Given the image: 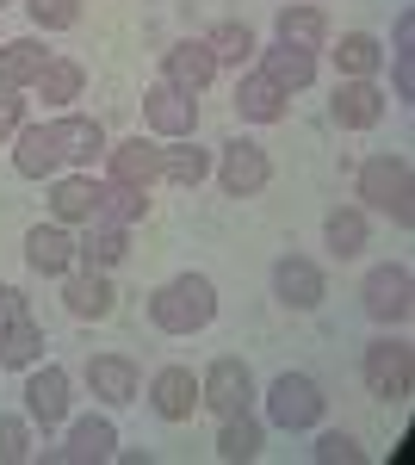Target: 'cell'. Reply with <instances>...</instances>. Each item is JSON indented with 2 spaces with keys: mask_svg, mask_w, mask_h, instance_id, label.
Here are the masks:
<instances>
[{
  "mask_svg": "<svg viewBox=\"0 0 415 465\" xmlns=\"http://www.w3.org/2000/svg\"><path fill=\"white\" fill-rule=\"evenodd\" d=\"M217 317V280L211 273H173L149 292V322L162 335H199Z\"/></svg>",
  "mask_w": 415,
  "mask_h": 465,
  "instance_id": "1",
  "label": "cell"
},
{
  "mask_svg": "<svg viewBox=\"0 0 415 465\" xmlns=\"http://www.w3.org/2000/svg\"><path fill=\"white\" fill-rule=\"evenodd\" d=\"M360 212H379V217H390L397 230H410L415 223V168H410V155L384 149V155H372V162H360Z\"/></svg>",
  "mask_w": 415,
  "mask_h": 465,
  "instance_id": "2",
  "label": "cell"
},
{
  "mask_svg": "<svg viewBox=\"0 0 415 465\" xmlns=\"http://www.w3.org/2000/svg\"><path fill=\"white\" fill-rule=\"evenodd\" d=\"M360 379H366V391L379 397V403H410V391H415V348L397 335V329H384L379 341L366 348V360H360Z\"/></svg>",
  "mask_w": 415,
  "mask_h": 465,
  "instance_id": "3",
  "label": "cell"
},
{
  "mask_svg": "<svg viewBox=\"0 0 415 465\" xmlns=\"http://www.w3.org/2000/svg\"><path fill=\"white\" fill-rule=\"evenodd\" d=\"M322 410H329V397H322V385L311 372H279L267 385V429L311 434V429H322Z\"/></svg>",
  "mask_w": 415,
  "mask_h": 465,
  "instance_id": "4",
  "label": "cell"
},
{
  "mask_svg": "<svg viewBox=\"0 0 415 465\" xmlns=\"http://www.w3.org/2000/svg\"><path fill=\"white\" fill-rule=\"evenodd\" d=\"M360 311L379 322V329H403L415 317V273L410 261H384L360 280Z\"/></svg>",
  "mask_w": 415,
  "mask_h": 465,
  "instance_id": "5",
  "label": "cell"
},
{
  "mask_svg": "<svg viewBox=\"0 0 415 465\" xmlns=\"http://www.w3.org/2000/svg\"><path fill=\"white\" fill-rule=\"evenodd\" d=\"M254 372H248V360L236 354H217L199 372V410H211V416H236V410H254Z\"/></svg>",
  "mask_w": 415,
  "mask_h": 465,
  "instance_id": "6",
  "label": "cell"
},
{
  "mask_svg": "<svg viewBox=\"0 0 415 465\" xmlns=\"http://www.w3.org/2000/svg\"><path fill=\"white\" fill-rule=\"evenodd\" d=\"M69 403H74L69 366H56V360L25 366V416H32V429H63L69 422Z\"/></svg>",
  "mask_w": 415,
  "mask_h": 465,
  "instance_id": "7",
  "label": "cell"
},
{
  "mask_svg": "<svg viewBox=\"0 0 415 465\" xmlns=\"http://www.w3.org/2000/svg\"><path fill=\"white\" fill-rule=\"evenodd\" d=\"M211 174H217V186L230 199H254L273 180V162H267V149L254 143V137H230V143L211 155Z\"/></svg>",
  "mask_w": 415,
  "mask_h": 465,
  "instance_id": "8",
  "label": "cell"
},
{
  "mask_svg": "<svg viewBox=\"0 0 415 465\" xmlns=\"http://www.w3.org/2000/svg\"><path fill=\"white\" fill-rule=\"evenodd\" d=\"M143 131L155 143H173V137H193L199 131V94H180L168 81L143 87Z\"/></svg>",
  "mask_w": 415,
  "mask_h": 465,
  "instance_id": "9",
  "label": "cell"
},
{
  "mask_svg": "<svg viewBox=\"0 0 415 465\" xmlns=\"http://www.w3.org/2000/svg\"><path fill=\"white\" fill-rule=\"evenodd\" d=\"M273 298L285 311H316L329 298V273L316 267L311 254H279L273 261Z\"/></svg>",
  "mask_w": 415,
  "mask_h": 465,
  "instance_id": "10",
  "label": "cell"
},
{
  "mask_svg": "<svg viewBox=\"0 0 415 465\" xmlns=\"http://www.w3.org/2000/svg\"><path fill=\"white\" fill-rule=\"evenodd\" d=\"M81 379H87V391L100 397L105 410H124V403H137V391H143V372H137L131 354H87Z\"/></svg>",
  "mask_w": 415,
  "mask_h": 465,
  "instance_id": "11",
  "label": "cell"
},
{
  "mask_svg": "<svg viewBox=\"0 0 415 465\" xmlns=\"http://www.w3.org/2000/svg\"><path fill=\"white\" fill-rule=\"evenodd\" d=\"M25 267L32 273H44V280H63V273H74L81 261H74V230L69 223H32L25 230Z\"/></svg>",
  "mask_w": 415,
  "mask_h": 465,
  "instance_id": "12",
  "label": "cell"
},
{
  "mask_svg": "<svg viewBox=\"0 0 415 465\" xmlns=\"http://www.w3.org/2000/svg\"><path fill=\"white\" fill-rule=\"evenodd\" d=\"M105 180H124V186H155L162 180V143L155 137H124V143H105Z\"/></svg>",
  "mask_w": 415,
  "mask_h": 465,
  "instance_id": "13",
  "label": "cell"
},
{
  "mask_svg": "<svg viewBox=\"0 0 415 465\" xmlns=\"http://www.w3.org/2000/svg\"><path fill=\"white\" fill-rule=\"evenodd\" d=\"M50 131H56V149H63V168H87L94 174V162L105 155V124L100 118H87V112H63V118H50Z\"/></svg>",
  "mask_w": 415,
  "mask_h": 465,
  "instance_id": "14",
  "label": "cell"
},
{
  "mask_svg": "<svg viewBox=\"0 0 415 465\" xmlns=\"http://www.w3.org/2000/svg\"><path fill=\"white\" fill-rule=\"evenodd\" d=\"M63 311L81 322H105L118 311V292H112V273H94V267H74L63 273Z\"/></svg>",
  "mask_w": 415,
  "mask_h": 465,
  "instance_id": "15",
  "label": "cell"
},
{
  "mask_svg": "<svg viewBox=\"0 0 415 465\" xmlns=\"http://www.w3.org/2000/svg\"><path fill=\"white\" fill-rule=\"evenodd\" d=\"M217 74H223V69H217V56L205 50V37H186V44L162 50V81L180 87V94H205Z\"/></svg>",
  "mask_w": 415,
  "mask_h": 465,
  "instance_id": "16",
  "label": "cell"
},
{
  "mask_svg": "<svg viewBox=\"0 0 415 465\" xmlns=\"http://www.w3.org/2000/svg\"><path fill=\"white\" fill-rule=\"evenodd\" d=\"M13 174L19 180H56L63 174V149L50 124H19L13 131Z\"/></svg>",
  "mask_w": 415,
  "mask_h": 465,
  "instance_id": "17",
  "label": "cell"
},
{
  "mask_svg": "<svg viewBox=\"0 0 415 465\" xmlns=\"http://www.w3.org/2000/svg\"><path fill=\"white\" fill-rule=\"evenodd\" d=\"M390 106V94H384L379 81H341L335 87V100H329V118L341 124V131H372Z\"/></svg>",
  "mask_w": 415,
  "mask_h": 465,
  "instance_id": "18",
  "label": "cell"
},
{
  "mask_svg": "<svg viewBox=\"0 0 415 465\" xmlns=\"http://www.w3.org/2000/svg\"><path fill=\"white\" fill-rule=\"evenodd\" d=\"M124 254H131V230H124V223H100V217H87V223L74 230V261L94 267V273H112Z\"/></svg>",
  "mask_w": 415,
  "mask_h": 465,
  "instance_id": "19",
  "label": "cell"
},
{
  "mask_svg": "<svg viewBox=\"0 0 415 465\" xmlns=\"http://www.w3.org/2000/svg\"><path fill=\"white\" fill-rule=\"evenodd\" d=\"M149 410H155L162 422H193V410H199V379H193V366H162V372L149 379Z\"/></svg>",
  "mask_w": 415,
  "mask_h": 465,
  "instance_id": "20",
  "label": "cell"
},
{
  "mask_svg": "<svg viewBox=\"0 0 415 465\" xmlns=\"http://www.w3.org/2000/svg\"><path fill=\"white\" fill-rule=\"evenodd\" d=\"M94 199H100V180L87 174V168H63V174L50 180V217L69 223V230H81L94 217Z\"/></svg>",
  "mask_w": 415,
  "mask_h": 465,
  "instance_id": "21",
  "label": "cell"
},
{
  "mask_svg": "<svg viewBox=\"0 0 415 465\" xmlns=\"http://www.w3.org/2000/svg\"><path fill=\"white\" fill-rule=\"evenodd\" d=\"M285 100H291V94H285L279 81H267L261 69H242L230 106H236V118H248V124H279V118H285Z\"/></svg>",
  "mask_w": 415,
  "mask_h": 465,
  "instance_id": "22",
  "label": "cell"
},
{
  "mask_svg": "<svg viewBox=\"0 0 415 465\" xmlns=\"http://www.w3.org/2000/svg\"><path fill=\"white\" fill-rule=\"evenodd\" d=\"M50 63L44 37H6L0 44V94H32L37 69Z\"/></svg>",
  "mask_w": 415,
  "mask_h": 465,
  "instance_id": "23",
  "label": "cell"
},
{
  "mask_svg": "<svg viewBox=\"0 0 415 465\" xmlns=\"http://www.w3.org/2000/svg\"><path fill=\"white\" fill-rule=\"evenodd\" d=\"M261 74H267V81H279L285 94H298V87H311V81H316V50L273 37V44L261 50Z\"/></svg>",
  "mask_w": 415,
  "mask_h": 465,
  "instance_id": "24",
  "label": "cell"
},
{
  "mask_svg": "<svg viewBox=\"0 0 415 465\" xmlns=\"http://www.w3.org/2000/svg\"><path fill=\"white\" fill-rule=\"evenodd\" d=\"M223 429H217V460L242 465V460H261V447H267V416H254V410H236V416H217Z\"/></svg>",
  "mask_w": 415,
  "mask_h": 465,
  "instance_id": "25",
  "label": "cell"
},
{
  "mask_svg": "<svg viewBox=\"0 0 415 465\" xmlns=\"http://www.w3.org/2000/svg\"><path fill=\"white\" fill-rule=\"evenodd\" d=\"M81 87H87V69H81L74 56H50V63L37 69V81H32V94H37L50 112L74 106V100H81Z\"/></svg>",
  "mask_w": 415,
  "mask_h": 465,
  "instance_id": "26",
  "label": "cell"
},
{
  "mask_svg": "<svg viewBox=\"0 0 415 465\" xmlns=\"http://www.w3.org/2000/svg\"><path fill=\"white\" fill-rule=\"evenodd\" d=\"M205 50L217 56V69L242 74L248 63L261 56V37H254V25H242V19H223V25H211V32H205Z\"/></svg>",
  "mask_w": 415,
  "mask_h": 465,
  "instance_id": "27",
  "label": "cell"
},
{
  "mask_svg": "<svg viewBox=\"0 0 415 465\" xmlns=\"http://www.w3.org/2000/svg\"><path fill=\"white\" fill-rule=\"evenodd\" d=\"M162 180L193 193L199 180H211V149H199L193 137H173V143H162Z\"/></svg>",
  "mask_w": 415,
  "mask_h": 465,
  "instance_id": "28",
  "label": "cell"
},
{
  "mask_svg": "<svg viewBox=\"0 0 415 465\" xmlns=\"http://www.w3.org/2000/svg\"><path fill=\"white\" fill-rule=\"evenodd\" d=\"M322 242L341 254V261H353V254H366V242H372V223H366L360 205H335V212L322 217Z\"/></svg>",
  "mask_w": 415,
  "mask_h": 465,
  "instance_id": "29",
  "label": "cell"
},
{
  "mask_svg": "<svg viewBox=\"0 0 415 465\" xmlns=\"http://www.w3.org/2000/svg\"><path fill=\"white\" fill-rule=\"evenodd\" d=\"M94 217L100 223H137L149 217V186H124V180H100V199H94Z\"/></svg>",
  "mask_w": 415,
  "mask_h": 465,
  "instance_id": "30",
  "label": "cell"
},
{
  "mask_svg": "<svg viewBox=\"0 0 415 465\" xmlns=\"http://www.w3.org/2000/svg\"><path fill=\"white\" fill-rule=\"evenodd\" d=\"M335 69H341V81H372V74L384 69V44L372 32H341V44H335Z\"/></svg>",
  "mask_w": 415,
  "mask_h": 465,
  "instance_id": "31",
  "label": "cell"
},
{
  "mask_svg": "<svg viewBox=\"0 0 415 465\" xmlns=\"http://www.w3.org/2000/svg\"><path fill=\"white\" fill-rule=\"evenodd\" d=\"M37 360H44V329H37L32 317L0 322V366H6V372H25Z\"/></svg>",
  "mask_w": 415,
  "mask_h": 465,
  "instance_id": "32",
  "label": "cell"
},
{
  "mask_svg": "<svg viewBox=\"0 0 415 465\" xmlns=\"http://www.w3.org/2000/svg\"><path fill=\"white\" fill-rule=\"evenodd\" d=\"M273 32L285 37V44H304V50H322L329 44V13L322 6H279V19H273Z\"/></svg>",
  "mask_w": 415,
  "mask_h": 465,
  "instance_id": "33",
  "label": "cell"
},
{
  "mask_svg": "<svg viewBox=\"0 0 415 465\" xmlns=\"http://www.w3.org/2000/svg\"><path fill=\"white\" fill-rule=\"evenodd\" d=\"M69 460H112L118 453V429H112V416H81L69 422V447H63Z\"/></svg>",
  "mask_w": 415,
  "mask_h": 465,
  "instance_id": "34",
  "label": "cell"
},
{
  "mask_svg": "<svg viewBox=\"0 0 415 465\" xmlns=\"http://www.w3.org/2000/svg\"><path fill=\"white\" fill-rule=\"evenodd\" d=\"M311 453H316L322 465H360V460H366V447H360V440H353L347 429H322Z\"/></svg>",
  "mask_w": 415,
  "mask_h": 465,
  "instance_id": "35",
  "label": "cell"
},
{
  "mask_svg": "<svg viewBox=\"0 0 415 465\" xmlns=\"http://www.w3.org/2000/svg\"><path fill=\"white\" fill-rule=\"evenodd\" d=\"M25 13H32L37 32H69L81 19V0H25Z\"/></svg>",
  "mask_w": 415,
  "mask_h": 465,
  "instance_id": "36",
  "label": "cell"
},
{
  "mask_svg": "<svg viewBox=\"0 0 415 465\" xmlns=\"http://www.w3.org/2000/svg\"><path fill=\"white\" fill-rule=\"evenodd\" d=\"M32 460V416H0V465Z\"/></svg>",
  "mask_w": 415,
  "mask_h": 465,
  "instance_id": "37",
  "label": "cell"
},
{
  "mask_svg": "<svg viewBox=\"0 0 415 465\" xmlns=\"http://www.w3.org/2000/svg\"><path fill=\"white\" fill-rule=\"evenodd\" d=\"M390 56V81H397V100L415 94V50H384Z\"/></svg>",
  "mask_w": 415,
  "mask_h": 465,
  "instance_id": "38",
  "label": "cell"
},
{
  "mask_svg": "<svg viewBox=\"0 0 415 465\" xmlns=\"http://www.w3.org/2000/svg\"><path fill=\"white\" fill-rule=\"evenodd\" d=\"M19 124H25V94H0V143H13Z\"/></svg>",
  "mask_w": 415,
  "mask_h": 465,
  "instance_id": "39",
  "label": "cell"
},
{
  "mask_svg": "<svg viewBox=\"0 0 415 465\" xmlns=\"http://www.w3.org/2000/svg\"><path fill=\"white\" fill-rule=\"evenodd\" d=\"M19 317H32L25 292H19V286H0V322H19Z\"/></svg>",
  "mask_w": 415,
  "mask_h": 465,
  "instance_id": "40",
  "label": "cell"
},
{
  "mask_svg": "<svg viewBox=\"0 0 415 465\" xmlns=\"http://www.w3.org/2000/svg\"><path fill=\"white\" fill-rule=\"evenodd\" d=\"M390 50H415V13H397V37H390Z\"/></svg>",
  "mask_w": 415,
  "mask_h": 465,
  "instance_id": "41",
  "label": "cell"
},
{
  "mask_svg": "<svg viewBox=\"0 0 415 465\" xmlns=\"http://www.w3.org/2000/svg\"><path fill=\"white\" fill-rule=\"evenodd\" d=\"M0 6H13V0H0Z\"/></svg>",
  "mask_w": 415,
  "mask_h": 465,
  "instance_id": "42",
  "label": "cell"
}]
</instances>
